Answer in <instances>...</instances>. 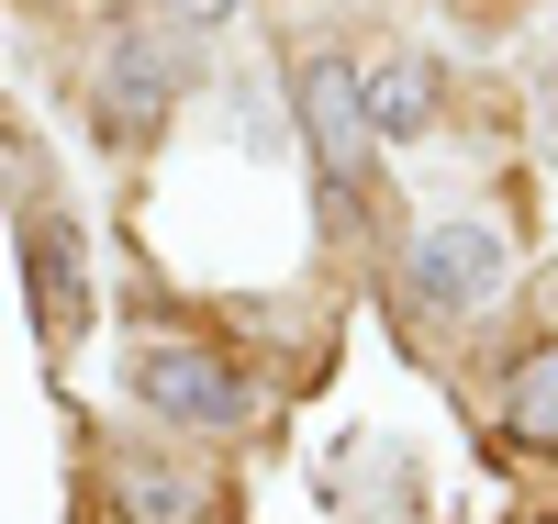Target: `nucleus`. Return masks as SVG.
<instances>
[{"label":"nucleus","instance_id":"obj_2","mask_svg":"<svg viewBox=\"0 0 558 524\" xmlns=\"http://www.w3.org/2000/svg\"><path fill=\"white\" fill-rule=\"evenodd\" d=\"M291 112H302V146L324 157V179H357V168H368L357 68H336V57H302V68H291Z\"/></svg>","mask_w":558,"mask_h":524},{"label":"nucleus","instance_id":"obj_4","mask_svg":"<svg viewBox=\"0 0 558 524\" xmlns=\"http://www.w3.org/2000/svg\"><path fill=\"white\" fill-rule=\"evenodd\" d=\"M101 101H112V123L168 112V101H179V45H146V23H123V34H112V78H101Z\"/></svg>","mask_w":558,"mask_h":524},{"label":"nucleus","instance_id":"obj_1","mask_svg":"<svg viewBox=\"0 0 558 524\" xmlns=\"http://www.w3.org/2000/svg\"><path fill=\"white\" fill-rule=\"evenodd\" d=\"M134 391L157 402V424H202V436H235L246 424V368H223L213 346H146L134 357Z\"/></svg>","mask_w":558,"mask_h":524},{"label":"nucleus","instance_id":"obj_7","mask_svg":"<svg viewBox=\"0 0 558 524\" xmlns=\"http://www.w3.org/2000/svg\"><path fill=\"white\" fill-rule=\"evenodd\" d=\"M34 313H45V336L78 324V234L57 212H34Z\"/></svg>","mask_w":558,"mask_h":524},{"label":"nucleus","instance_id":"obj_8","mask_svg":"<svg viewBox=\"0 0 558 524\" xmlns=\"http://www.w3.org/2000/svg\"><path fill=\"white\" fill-rule=\"evenodd\" d=\"M112 502H123V524H191V513H202V491L168 480V468H123Z\"/></svg>","mask_w":558,"mask_h":524},{"label":"nucleus","instance_id":"obj_3","mask_svg":"<svg viewBox=\"0 0 558 524\" xmlns=\"http://www.w3.org/2000/svg\"><path fill=\"white\" fill-rule=\"evenodd\" d=\"M502 268H514V257H502L492 223H436L425 246H413V291H425V302H492Z\"/></svg>","mask_w":558,"mask_h":524},{"label":"nucleus","instance_id":"obj_5","mask_svg":"<svg viewBox=\"0 0 558 524\" xmlns=\"http://www.w3.org/2000/svg\"><path fill=\"white\" fill-rule=\"evenodd\" d=\"M357 112H368V134H425L436 78L413 68V57H380V68H357Z\"/></svg>","mask_w":558,"mask_h":524},{"label":"nucleus","instance_id":"obj_6","mask_svg":"<svg viewBox=\"0 0 558 524\" xmlns=\"http://www.w3.org/2000/svg\"><path fill=\"white\" fill-rule=\"evenodd\" d=\"M502 424H514V447H558V336L514 357V379H502Z\"/></svg>","mask_w":558,"mask_h":524},{"label":"nucleus","instance_id":"obj_9","mask_svg":"<svg viewBox=\"0 0 558 524\" xmlns=\"http://www.w3.org/2000/svg\"><path fill=\"white\" fill-rule=\"evenodd\" d=\"M157 12H179V23H223L235 0H157Z\"/></svg>","mask_w":558,"mask_h":524}]
</instances>
